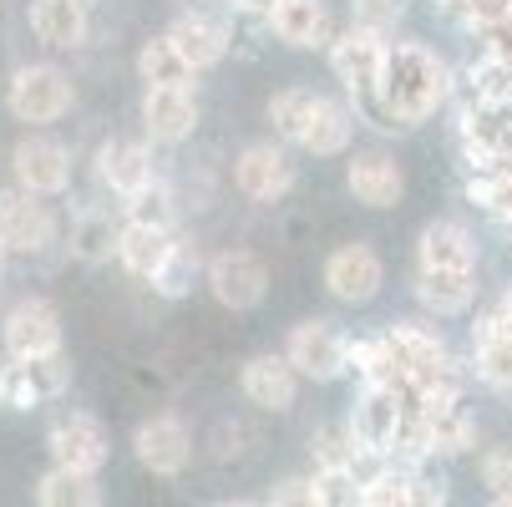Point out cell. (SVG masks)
Instances as JSON below:
<instances>
[{
    "instance_id": "1",
    "label": "cell",
    "mask_w": 512,
    "mask_h": 507,
    "mask_svg": "<svg viewBox=\"0 0 512 507\" xmlns=\"http://www.w3.org/2000/svg\"><path fill=\"white\" fill-rule=\"evenodd\" d=\"M457 87L462 82H457V71L442 51L416 41V36H396L386 77H381V97L365 112H355V122L371 127V132H386V137L391 132H416L457 97Z\"/></svg>"
},
{
    "instance_id": "2",
    "label": "cell",
    "mask_w": 512,
    "mask_h": 507,
    "mask_svg": "<svg viewBox=\"0 0 512 507\" xmlns=\"http://www.w3.org/2000/svg\"><path fill=\"white\" fill-rule=\"evenodd\" d=\"M269 127L284 148L305 158H350L355 153V107L310 82H289L269 97Z\"/></svg>"
},
{
    "instance_id": "3",
    "label": "cell",
    "mask_w": 512,
    "mask_h": 507,
    "mask_svg": "<svg viewBox=\"0 0 512 507\" xmlns=\"http://www.w3.org/2000/svg\"><path fill=\"white\" fill-rule=\"evenodd\" d=\"M391 31L381 26H365V21H350L340 26V36L330 41L325 61H330V77L340 82V97L365 112L376 97H381V77H386V61H391Z\"/></svg>"
},
{
    "instance_id": "4",
    "label": "cell",
    "mask_w": 512,
    "mask_h": 507,
    "mask_svg": "<svg viewBox=\"0 0 512 507\" xmlns=\"http://www.w3.org/2000/svg\"><path fill=\"white\" fill-rule=\"evenodd\" d=\"M71 107H77V82H71L66 66H56V61H21L11 71L6 112L26 132H46L51 122L71 117Z\"/></svg>"
},
{
    "instance_id": "5",
    "label": "cell",
    "mask_w": 512,
    "mask_h": 507,
    "mask_svg": "<svg viewBox=\"0 0 512 507\" xmlns=\"http://www.w3.org/2000/svg\"><path fill=\"white\" fill-rule=\"evenodd\" d=\"M386 340H391V350L401 360L411 391H436V386H462L467 391L472 371L452 355V345L442 340V330H431L421 320H391L386 325Z\"/></svg>"
},
{
    "instance_id": "6",
    "label": "cell",
    "mask_w": 512,
    "mask_h": 507,
    "mask_svg": "<svg viewBox=\"0 0 512 507\" xmlns=\"http://www.w3.org/2000/svg\"><path fill=\"white\" fill-rule=\"evenodd\" d=\"M66 239L61 213L51 198H36L16 183L0 188V249L11 259H46Z\"/></svg>"
},
{
    "instance_id": "7",
    "label": "cell",
    "mask_w": 512,
    "mask_h": 507,
    "mask_svg": "<svg viewBox=\"0 0 512 507\" xmlns=\"http://www.w3.org/2000/svg\"><path fill=\"white\" fill-rule=\"evenodd\" d=\"M300 183V168H295V148H284L279 137H259V142H244L234 153V193L254 208H269V203H284Z\"/></svg>"
},
{
    "instance_id": "8",
    "label": "cell",
    "mask_w": 512,
    "mask_h": 507,
    "mask_svg": "<svg viewBox=\"0 0 512 507\" xmlns=\"http://www.w3.org/2000/svg\"><path fill=\"white\" fill-rule=\"evenodd\" d=\"M92 178H97V188H102L107 198H117V208L137 203L148 188L163 183L148 137H107V142H97V153H92Z\"/></svg>"
},
{
    "instance_id": "9",
    "label": "cell",
    "mask_w": 512,
    "mask_h": 507,
    "mask_svg": "<svg viewBox=\"0 0 512 507\" xmlns=\"http://www.w3.org/2000/svg\"><path fill=\"white\" fill-rule=\"evenodd\" d=\"M320 284H325V295L345 310H365V305H376V295L386 289V259L376 244H365V239H350V244H335L320 264Z\"/></svg>"
},
{
    "instance_id": "10",
    "label": "cell",
    "mask_w": 512,
    "mask_h": 507,
    "mask_svg": "<svg viewBox=\"0 0 512 507\" xmlns=\"http://www.w3.org/2000/svg\"><path fill=\"white\" fill-rule=\"evenodd\" d=\"M284 360L300 371V381H345L350 376V335L335 325V320H295L284 335Z\"/></svg>"
},
{
    "instance_id": "11",
    "label": "cell",
    "mask_w": 512,
    "mask_h": 507,
    "mask_svg": "<svg viewBox=\"0 0 512 507\" xmlns=\"http://www.w3.org/2000/svg\"><path fill=\"white\" fill-rule=\"evenodd\" d=\"M203 284H208V295L213 305H224L234 315H249L269 300V264L244 249V244H229V249H213L208 264H203Z\"/></svg>"
},
{
    "instance_id": "12",
    "label": "cell",
    "mask_w": 512,
    "mask_h": 507,
    "mask_svg": "<svg viewBox=\"0 0 512 507\" xmlns=\"http://www.w3.org/2000/svg\"><path fill=\"white\" fill-rule=\"evenodd\" d=\"M6 168H11V183L36 193V198H61L71 188V178H77V158H71V148L51 132H21L11 142Z\"/></svg>"
},
{
    "instance_id": "13",
    "label": "cell",
    "mask_w": 512,
    "mask_h": 507,
    "mask_svg": "<svg viewBox=\"0 0 512 507\" xmlns=\"http://www.w3.org/2000/svg\"><path fill=\"white\" fill-rule=\"evenodd\" d=\"M46 452H51V467H61V472L97 477V472L107 467V457H112V437H107L102 416L71 406V411L51 416V426H46Z\"/></svg>"
},
{
    "instance_id": "14",
    "label": "cell",
    "mask_w": 512,
    "mask_h": 507,
    "mask_svg": "<svg viewBox=\"0 0 512 507\" xmlns=\"http://www.w3.org/2000/svg\"><path fill=\"white\" fill-rule=\"evenodd\" d=\"M71 391V355H36V360H0V406L6 411H36Z\"/></svg>"
},
{
    "instance_id": "15",
    "label": "cell",
    "mask_w": 512,
    "mask_h": 507,
    "mask_svg": "<svg viewBox=\"0 0 512 507\" xmlns=\"http://www.w3.org/2000/svg\"><path fill=\"white\" fill-rule=\"evenodd\" d=\"M0 350L16 360H36V355H61V310L46 295H21L0 310Z\"/></svg>"
},
{
    "instance_id": "16",
    "label": "cell",
    "mask_w": 512,
    "mask_h": 507,
    "mask_svg": "<svg viewBox=\"0 0 512 507\" xmlns=\"http://www.w3.org/2000/svg\"><path fill=\"white\" fill-rule=\"evenodd\" d=\"M203 122L198 87H142L137 97V127L153 148H183Z\"/></svg>"
},
{
    "instance_id": "17",
    "label": "cell",
    "mask_w": 512,
    "mask_h": 507,
    "mask_svg": "<svg viewBox=\"0 0 512 507\" xmlns=\"http://www.w3.org/2000/svg\"><path fill=\"white\" fill-rule=\"evenodd\" d=\"M350 437L365 447V452H381L396 462V437L406 426V391H391V386H360L355 401H350Z\"/></svg>"
},
{
    "instance_id": "18",
    "label": "cell",
    "mask_w": 512,
    "mask_h": 507,
    "mask_svg": "<svg viewBox=\"0 0 512 507\" xmlns=\"http://www.w3.org/2000/svg\"><path fill=\"white\" fill-rule=\"evenodd\" d=\"M132 457L142 472L153 477H183L193 462V431L178 411H158L148 421H137L132 431Z\"/></svg>"
},
{
    "instance_id": "19",
    "label": "cell",
    "mask_w": 512,
    "mask_h": 507,
    "mask_svg": "<svg viewBox=\"0 0 512 507\" xmlns=\"http://www.w3.org/2000/svg\"><path fill=\"white\" fill-rule=\"evenodd\" d=\"M345 193L371 213H391L406 198V168L391 148H355L345 158Z\"/></svg>"
},
{
    "instance_id": "20",
    "label": "cell",
    "mask_w": 512,
    "mask_h": 507,
    "mask_svg": "<svg viewBox=\"0 0 512 507\" xmlns=\"http://www.w3.org/2000/svg\"><path fill=\"white\" fill-rule=\"evenodd\" d=\"M264 31L284 51H330V41L340 36L330 0H274L264 11Z\"/></svg>"
},
{
    "instance_id": "21",
    "label": "cell",
    "mask_w": 512,
    "mask_h": 507,
    "mask_svg": "<svg viewBox=\"0 0 512 507\" xmlns=\"http://www.w3.org/2000/svg\"><path fill=\"white\" fill-rule=\"evenodd\" d=\"M411 274H477V234L462 219H431L416 234Z\"/></svg>"
},
{
    "instance_id": "22",
    "label": "cell",
    "mask_w": 512,
    "mask_h": 507,
    "mask_svg": "<svg viewBox=\"0 0 512 507\" xmlns=\"http://www.w3.org/2000/svg\"><path fill=\"white\" fill-rule=\"evenodd\" d=\"M239 391L254 411L284 416L300 401V371L284 360V350H264V355H249L239 366Z\"/></svg>"
},
{
    "instance_id": "23",
    "label": "cell",
    "mask_w": 512,
    "mask_h": 507,
    "mask_svg": "<svg viewBox=\"0 0 512 507\" xmlns=\"http://www.w3.org/2000/svg\"><path fill=\"white\" fill-rule=\"evenodd\" d=\"M168 36H173V46L193 61V71L203 77V71L224 66V56L234 46V16H193V11H178L168 21Z\"/></svg>"
},
{
    "instance_id": "24",
    "label": "cell",
    "mask_w": 512,
    "mask_h": 507,
    "mask_svg": "<svg viewBox=\"0 0 512 507\" xmlns=\"http://www.w3.org/2000/svg\"><path fill=\"white\" fill-rule=\"evenodd\" d=\"M26 21L46 51H77L92 31V0H31Z\"/></svg>"
},
{
    "instance_id": "25",
    "label": "cell",
    "mask_w": 512,
    "mask_h": 507,
    "mask_svg": "<svg viewBox=\"0 0 512 507\" xmlns=\"http://www.w3.org/2000/svg\"><path fill=\"white\" fill-rule=\"evenodd\" d=\"M183 229H158V224H137V219H122L117 229V269L132 274L137 284H153V274L163 269V259L173 254Z\"/></svg>"
},
{
    "instance_id": "26",
    "label": "cell",
    "mask_w": 512,
    "mask_h": 507,
    "mask_svg": "<svg viewBox=\"0 0 512 507\" xmlns=\"http://www.w3.org/2000/svg\"><path fill=\"white\" fill-rule=\"evenodd\" d=\"M472 381H482L497 396H512V335L497 330V320L482 310L472 325V355H467Z\"/></svg>"
},
{
    "instance_id": "27",
    "label": "cell",
    "mask_w": 512,
    "mask_h": 507,
    "mask_svg": "<svg viewBox=\"0 0 512 507\" xmlns=\"http://www.w3.org/2000/svg\"><path fill=\"white\" fill-rule=\"evenodd\" d=\"M467 198L482 219L512 244V163H487V168H462Z\"/></svg>"
},
{
    "instance_id": "28",
    "label": "cell",
    "mask_w": 512,
    "mask_h": 507,
    "mask_svg": "<svg viewBox=\"0 0 512 507\" xmlns=\"http://www.w3.org/2000/svg\"><path fill=\"white\" fill-rule=\"evenodd\" d=\"M411 295L431 320H462L477 305V274H411Z\"/></svg>"
},
{
    "instance_id": "29",
    "label": "cell",
    "mask_w": 512,
    "mask_h": 507,
    "mask_svg": "<svg viewBox=\"0 0 512 507\" xmlns=\"http://www.w3.org/2000/svg\"><path fill=\"white\" fill-rule=\"evenodd\" d=\"M117 229H122V219L112 224V213L102 203H82V208H71L66 249L77 254L82 264H102V259L117 254Z\"/></svg>"
},
{
    "instance_id": "30",
    "label": "cell",
    "mask_w": 512,
    "mask_h": 507,
    "mask_svg": "<svg viewBox=\"0 0 512 507\" xmlns=\"http://www.w3.org/2000/svg\"><path fill=\"white\" fill-rule=\"evenodd\" d=\"M132 66H137V82H142V87H198L193 61L173 46V36H168V31H163V36H153V41H142Z\"/></svg>"
},
{
    "instance_id": "31",
    "label": "cell",
    "mask_w": 512,
    "mask_h": 507,
    "mask_svg": "<svg viewBox=\"0 0 512 507\" xmlns=\"http://www.w3.org/2000/svg\"><path fill=\"white\" fill-rule=\"evenodd\" d=\"M36 507H107V497H102V482L97 477L51 467L36 482Z\"/></svg>"
},
{
    "instance_id": "32",
    "label": "cell",
    "mask_w": 512,
    "mask_h": 507,
    "mask_svg": "<svg viewBox=\"0 0 512 507\" xmlns=\"http://www.w3.org/2000/svg\"><path fill=\"white\" fill-rule=\"evenodd\" d=\"M203 264H208V259L198 254V244H188V239L178 234L173 254L163 259V269L153 274V284H148V289H153L158 300H183L188 289H193V279H203Z\"/></svg>"
},
{
    "instance_id": "33",
    "label": "cell",
    "mask_w": 512,
    "mask_h": 507,
    "mask_svg": "<svg viewBox=\"0 0 512 507\" xmlns=\"http://www.w3.org/2000/svg\"><path fill=\"white\" fill-rule=\"evenodd\" d=\"M310 482H315L320 507H360L365 497V482L350 467H310Z\"/></svg>"
},
{
    "instance_id": "34",
    "label": "cell",
    "mask_w": 512,
    "mask_h": 507,
    "mask_svg": "<svg viewBox=\"0 0 512 507\" xmlns=\"http://www.w3.org/2000/svg\"><path fill=\"white\" fill-rule=\"evenodd\" d=\"M355 437H350V426L340 421V426H320L315 437H310V462L315 467H350L355 462Z\"/></svg>"
},
{
    "instance_id": "35",
    "label": "cell",
    "mask_w": 512,
    "mask_h": 507,
    "mask_svg": "<svg viewBox=\"0 0 512 507\" xmlns=\"http://www.w3.org/2000/svg\"><path fill=\"white\" fill-rule=\"evenodd\" d=\"M477 477L492 497H512V442H497L477 457Z\"/></svg>"
},
{
    "instance_id": "36",
    "label": "cell",
    "mask_w": 512,
    "mask_h": 507,
    "mask_svg": "<svg viewBox=\"0 0 512 507\" xmlns=\"http://www.w3.org/2000/svg\"><path fill=\"white\" fill-rule=\"evenodd\" d=\"M406 16V0H350V21H365V26H381L396 36V21Z\"/></svg>"
},
{
    "instance_id": "37",
    "label": "cell",
    "mask_w": 512,
    "mask_h": 507,
    "mask_svg": "<svg viewBox=\"0 0 512 507\" xmlns=\"http://www.w3.org/2000/svg\"><path fill=\"white\" fill-rule=\"evenodd\" d=\"M264 507H320V497H315V482L310 477H284V482L269 487Z\"/></svg>"
},
{
    "instance_id": "38",
    "label": "cell",
    "mask_w": 512,
    "mask_h": 507,
    "mask_svg": "<svg viewBox=\"0 0 512 507\" xmlns=\"http://www.w3.org/2000/svg\"><path fill=\"white\" fill-rule=\"evenodd\" d=\"M274 6V0H224V11L234 21H264V11Z\"/></svg>"
},
{
    "instance_id": "39",
    "label": "cell",
    "mask_w": 512,
    "mask_h": 507,
    "mask_svg": "<svg viewBox=\"0 0 512 507\" xmlns=\"http://www.w3.org/2000/svg\"><path fill=\"white\" fill-rule=\"evenodd\" d=\"M487 315L497 320V330H502V335H512V284H507L502 295H497V300L487 305Z\"/></svg>"
},
{
    "instance_id": "40",
    "label": "cell",
    "mask_w": 512,
    "mask_h": 507,
    "mask_svg": "<svg viewBox=\"0 0 512 507\" xmlns=\"http://www.w3.org/2000/svg\"><path fill=\"white\" fill-rule=\"evenodd\" d=\"M178 11H193V16H229L224 0H178Z\"/></svg>"
},
{
    "instance_id": "41",
    "label": "cell",
    "mask_w": 512,
    "mask_h": 507,
    "mask_svg": "<svg viewBox=\"0 0 512 507\" xmlns=\"http://www.w3.org/2000/svg\"><path fill=\"white\" fill-rule=\"evenodd\" d=\"M6 264H11V254H6V249H0V279H6Z\"/></svg>"
},
{
    "instance_id": "42",
    "label": "cell",
    "mask_w": 512,
    "mask_h": 507,
    "mask_svg": "<svg viewBox=\"0 0 512 507\" xmlns=\"http://www.w3.org/2000/svg\"><path fill=\"white\" fill-rule=\"evenodd\" d=\"M487 507H512V497H492V502H487Z\"/></svg>"
},
{
    "instance_id": "43",
    "label": "cell",
    "mask_w": 512,
    "mask_h": 507,
    "mask_svg": "<svg viewBox=\"0 0 512 507\" xmlns=\"http://www.w3.org/2000/svg\"><path fill=\"white\" fill-rule=\"evenodd\" d=\"M218 507H254V502H218Z\"/></svg>"
}]
</instances>
